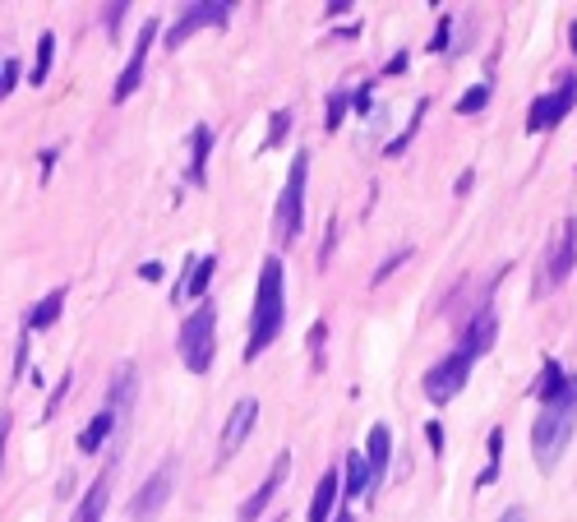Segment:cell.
<instances>
[{
    "instance_id": "cell-1",
    "label": "cell",
    "mask_w": 577,
    "mask_h": 522,
    "mask_svg": "<svg viewBox=\"0 0 577 522\" xmlns=\"http://www.w3.org/2000/svg\"><path fill=\"white\" fill-rule=\"evenodd\" d=\"M287 324V268L282 259L268 255L259 264V287H254V310H250V342H245V361L268 352Z\"/></svg>"
},
{
    "instance_id": "cell-2",
    "label": "cell",
    "mask_w": 577,
    "mask_h": 522,
    "mask_svg": "<svg viewBox=\"0 0 577 522\" xmlns=\"http://www.w3.org/2000/svg\"><path fill=\"white\" fill-rule=\"evenodd\" d=\"M176 352H181V361H185V370L190 375H208L213 370V356H217V305L208 301H199L185 315V324H181V338H176Z\"/></svg>"
},
{
    "instance_id": "cell-3",
    "label": "cell",
    "mask_w": 577,
    "mask_h": 522,
    "mask_svg": "<svg viewBox=\"0 0 577 522\" xmlns=\"http://www.w3.org/2000/svg\"><path fill=\"white\" fill-rule=\"evenodd\" d=\"M573 430H577V402L541 407V416L531 421V453H536V467H541V472H554V462L568 453Z\"/></svg>"
},
{
    "instance_id": "cell-4",
    "label": "cell",
    "mask_w": 577,
    "mask_h": 522,
    "mask_svg": "<svg viewBox=\"0 0 577 522\" xmlns=\"http://www.w3.org/2000/svg\"><path fill=\"white\" fill-rule=\"evenodd\" d=\"M305 185H310V153H296L287 171V185H282V199H277L273 213V231L277 245H296V236L305 231Z\"/></svg>"
},
{
    "instance_id": "cell-5",
    "label": "cell",
    "mask_w": 577,
    "mask_h": 522,
    "mask_svg": "<svg viewBox=\"0 0 577 522\" xmlns=\"http://www.w3.org/2000/svg\"><path fill=\"white\" fill-rule=\"evenodd\" d=\"M471 370H476V361H471V356L462 352V347H453V352H448L444 361H434L430 370H425V379H421L425 398H430L434 407H448V402H453L457 393L467 389Z\"/></svg>"
},
{
    "instance_id": "cell-6",
    "label": "cell",
    "mask_w": 577,
    "mask_h": 522,
    "mask_svg": "<svg viewBox=\"0 0 577 522\" xmlns=\"http://www.w3.org/2000/svg\"><path fill=\"white\" fill-rule=\"evenodd\" d=\"M573 107H577V74H559V79H554V88H545L541 98L531 102V111H527V134L554 130V125L564 121Z\"/></svg>"
},
{
    "instance_id": "cell-7",
    "label": "cell",
    "mask_w": 577,
    "mask_h": 522,
    "mask_svg": "<svg viewBox=\"0 0 577 522\" xmlns=\"http://www.w3.org/2000/svg\"><path fill=\"white\" fill-rule=\"evenodd\" d=\"M231 10H236L231 0H199V5H185V10L176 14V24H167L162 42H167V47H185V37L204 33V28H227Z\"/></svg>"
},
{
    "instance_id": "cell-8",
    "label": "cell",
    "mask_w": 577,
    "mask_h": 522,
    "mask_svg": "<svg viewBox=\"0 0 577 522\" xmlns=\"http://www.w3.org/2000/svg\"><path fill=\"white\" fill-rule=\"evenodd\" d=\"M157 37H162V24H157V19H148V24L139 28V37H134V51H130V61H125L121 79H116V88H111V102H116V107H121V102H130L134 93H139V84H144L148 51H153Z\"/></svg>"
},
{
    "instance_id": "cell-9",
    "label": "cell",
    "mask_w": 577,
    "mask_h": 522,
    "mask_svg": "<svg viewBox=\"0 0 577 522\" xmlns=\"http://www.w3.org/2000/svg\"><path fill=\"white\" fill-rule=\"evenodd\" d=\"M254 425H259V398H241L227 412V421H222V435H217V467L241 453V444L250 439Z\"/></svg>"
},
{
    "instance_id": "cell-10",
    "label": "cell",
    "mask_w": 577,
    "mask_h": 522,
    "mask_svg": "<svg viewBox=\"0 0 577 522\" xmlns=\"http://www.w3.org/2000/svg\"><path fill=\"white\" fill-rule=\"evenodd\" d=\"M577 268V213L559 227V236H554L550 255H545V278H541V292H550V287H564L568 273Z\"/></svg>"
},
{
    "instance_id": "cell-11",
    "label": "cell",
    "mask_w": 577,
    "mask_h": 522,
    "mask_svg": "<svg viewBox=\"0 0 577 522\" xmlns=\"http://www.w3.org/2000/svg\"><path fill=\"white\" fill-rule=\"evenodd\" d=\"M171 486H176V467L171 462H162L153 476H148L144 486L134 490V499H130V518L134 522H153L157 513H162V504L171 499Z\"/></svg>"
},
{
    "instance_id": "cell-12",
    "label": "cell",
    "mask_w": 577,
    "mask_h": 522,
    "mask_svg": "<svg viewBox=\"0 0 577 522\" xmlns=\"http://www.w3.org/2000/svg\"><path fill=\"white\" fill-rule=\"evenodd\" d=\"M536 402L541 407H559V402H577V375H568L559 361H545L541 365V379L531 384Z\"/></svg>"
},
{
    "instance_id": "cell-13",
    "label": "cell",
    "mask_w": 577,
    "mask_h": 522,
    "mask_svg": "<svg viewBox=\"0 0 577 522\" xmlns=\"http://www.w3.org/2000/svg\"><path fill=\"white\" fill-rule=\"evenodd\" d=\"M287 472H291V449H282V453H277V458H273V467H268L264 486H259V490H254V495L241 504V522H259V513H264L268 504H273V495H277V490H282V481H287Z\"/></svg>"
},
{
    "instance_id": "cell-14",
    "label": "cell",
    "mask_w": 577,
    "mask_h": 522,
    "mask_svg": "<svg viewBox=\"0 0 577 522\" xmlns=\"http://www.w3.org/2000/svg\"><path fill=\"white\" fill-rule=\"evenodd\" d=\"M388 462H393V430L384 421L370 425V435H365V467H370V495L384 486L388 476Z\"/></svg>"
},
{
    "instance_id": "cell-15",
    "label": "cell",
    "mask_w": 577,
    "mask_h": 522,
    "mask_svg": "<svg viewBox=\"0 0 577 522\" xmlns=\"http://www.w3.org/2000/svg\"><path fill=\"white\" fill-rule=\"evenodd\" d=\"M494 338H499V319H494L490 301H485L481 310L471 315V324L462 328V342H457V347H462V352H467L471 361H481V356H485V352H490V347H494Z\"/></svg>"
},
{
    "instance_id": "cell-16",
    "label": "cell",
    "mask_w": 577,
    "mask_h": 522,
    "mask_svg": "<svg viewBox=\"0 0 577 522\" xmlns=\"http://www.w3.org/2000/svg\"><path fill=\"white\" fill-rule=\"evenodd\" d=\"M111 481H116V458H111V467H102V472L93 476V486L84 490V499H79V509H74V522H102V518H107Z\"/></svg>"
},
{
    "instance_id": "cell-17",
    "label": "cell",
    "mask_w": 577,
    "mask_h": 522,
    "mask_svg": "<svg viewBox=\"0 0 577 522\" xmlns=\"http://www.w3.org/2000/svg\"><path fill=\"white\" fill-rule=\"evenodd\" d=\"M217 273V255H204V259H194L190 273H181V282L171 287V301L185 305V301H204L208 296V282H213Z\"/></svg>"
},
{
    "instance_id": "cell-18",
    "label": "cell",
    "mask_w": 577,
    "mask_h": 522,
    "mask_svg": "<svg viewBox=\"0 0 577 522\" xmlns=\"http://www.w3.org/2000/svg\"><path fill=\"white\" fill-rule=\"evenodd\" d=\"M337 499H342V472H337V467H328V472L319 476V486H314V499H310V522H333Z\"/></svg>"
},
{
    "instance_id": "cell-19",
    "label": "cell",
    "mask_w": 577,
    "mask_h": 522,
    "mask_svg": "<svg viewBox=\"0 0 577 522\" xmlns=\"http://www.w3.org/2000/svg\"><path fill=\"white\" fill-rule=\"evenodd\" d=\"M208 158H213V130H208V125H194V130H190V162H185V181L204 185L208 181Z\"/></svg>"
},
{
    "instance_id": "cell-20",
    "label": "cell",
    "mask_w": 577,
    "mask_h": 522,
    "mask_svg": "<svg viewBox=\"0 0 577 522\" xmlns=\"http://www.w3.org/2000/svg\"><path fill=\"white\" fill-rule=\"evenodd\" d=\"M65 287H51L47 296H37V305L28 310V319H24V328L28 333H47V328H56V319L65 315Z\"/></svg>"
},
{
    "instance_id": "cell-21",
    "label": "cell",
    "mask_w": 577,
    "mask_h": 522,
    "mask_svg": "<svg viewBox=\"0 0 577 522\" xmlns=\"http://www.w3.org/2000/svg\"><path fill=\"white\" fill-rule=\"evenodd\" d=\"M134 389H139V370H134L130 361H121L116 370H111V384H107V407L116 416H125V407H130Z\"/></svg>"
},
{
    "instance_id": "cell-22",
    "label": "cell",
    "mask_w": 577,
    "mask_h": 522,
    "mask_svg": "<svg viewBox=\"0 0 577 522\" xmlns=\"http://www.w3.org/2000/svg\"><path fill=\"white\" fill-rule=\"evenodd\" d=\"M116 425H121V416L111 412V407H102V412H93V421L79 430V453H102V444H107L111 435H116Z\"/></svg>"
},
{
    "instance_id": "cell-23",
    "label": "cell",
    "mask_w": 577,
    "mask_h": 522,
    "mask_svg": "<svg viewBox=\"0 0 577 522\" xmlns=\"http://www.w3.org/2000/svg\"><path fill=\"white\" fill-rule=\"evenodd\" d=\"M370 495V467L365 453H347V472H342V499H365Z\"/></svg>"
},
{
    "instance_id": "cell-24",
    "label": "cell",
    "mask_w": 577,
    "mask_h": 522,
    "mask_svg": "<svg viewBox=\"0 0 577 522\" xmlns=\"http://www.w3.org/2000/svg\"><path fill=\"white\" fill-rule=\"evenodd\" d=\"M51 61H56V33H42V37H37V56H33V65H28V84H33V88L47 84Z\"/></svg>"
},
{
    "instance_id": "cell-25",
    "label": "cell",
    "mask_w": 577,
    "mask_h": 522,
    "mask_svg": "<svg viewBox=\"0 0 577 522\" xmlns=\"http://www.w3.org/2000/svg\"><path fill=\"white\" fill-rule=\"evenodd\" d=\"M499 462H504V425H494L490 430V462H485V472L476 476V490H485V486L499 481Z\"/></svg>"
},
{
    "instance_id": "cell-26",
    "label": "cell",
    "mask_w": 577,
    "mask_h": 522,
    "mask_svg": "<svg viewBox=\"0 0 577 522\" xmlns=\"http://www.w3.org/2000/svg\"><path fill=\"white\" fill-rule=\"evenodd\" d=\"M347 111H351V93L347 88H337L333 98H328V107H324V130L328 134L342 130V125H347Z\"/></svg>"
},
{
    "instance_id": "cell-27",
    "label": "cell",
    "mask_w": 577,
    "mask_h": 522,
    "mask_svg": "<svg viewBox=\"0 0 577 522\" xmlns=\"http://www.w3.org/2000/svg\"><path fill=\"white\" fill-rule=\"evenodd\" d=\"M490 93H494L490 84H471L467 93L457 98V116H476V111H485L490 107Z\"/></svg>"
},
{
    "instance_id": "cell-28",
    "label": "cell",
    "mask_w": 577,
    "mask_h": 522,
    "mask_svg": "<svg viewBox=\"0 0 577 522\" xmlns=\"http://www.w3.org/2000/svg\"><path fill=\"white\" fill-rule=\"evenodd\" d=\"M125 14H130V5H125V0H116V5H102V28H107L111 37H121Z\"/></svg>"
},
{
    "instance_id": "cell-29",
    "label": "cell",
    "mask_w": 577,
    "mask_h": 522,
    "mask_svg": "<svg viewBox=\"0 0 577 522\" xmlns=\"http://www.w3.org/2000/svg\"><path fill=\"white\" fill-rule=\"evenodd\" d=\"M407 259H411V245H407V250H393V255H388L384 264H379V273H374V278H370V287H379V282H388V278H393V273H397V268L407 264Z\"/></svg>"
},
{
    "instance_id": "cell-30",
    "label": "cell",
    "mask_w": 577,
    "mask_h": 522,
    "mask_svg": "<svg viewBox=\"0 0 577 522\" xmlns=\"http://www.w3.org/2000/svg\"><path fill=\"white\" fill-rule=\"evenodd\" d=\"M287 130H291V111L282 107V111H273V125H268V139H264V148H277L282 139H287Z\"/></svg>"
},
{
    "instance_id": "cell-31",
    "label": "cell",
    "mask_w": 577,
    "mask_h": 522,
    "mask_svg": "<svg viewBox=\"0 0 577 522\" xmlns=\"http://www.w3.org/2000/svg\"><path fill=\"white\" fill-rule=\"evenodd\" d=\"M19 74H24V65L14 61V56H10V61H0V102H5V98L14 93V84H19Z\"/></svg>"
},
{
    "instance_id": "cell-32",
    "label": "cell",
    "mask_w": 577,
    "mask_h": 522,
    "mask_svg": "<svg viewBox=\"0 0 577 522\" xmlns=\"http://www.w3.org/2000/svg\"><path fill=\"white\" fill-rule=\"evenodd\" d=\"M324 338H328V324L319 319V324L310 328V356H314V370H324Z\"/></svg>"
},
{
    "instance_id": "cell-33",
    "label": "cell",
    "mask_w": 577,
    "mask_h": 522,
    "mask_svg": "<svg viewBox=\"0 0 577 522\" xmlns=\"http://www.w3.org/2000/svg\"><path fill=\"white\" fill-rule=\"evenodd\" d=\"M74 389V375H65L61 384H56V393H51V402H47V416H42V421H51V416L61 412V402H65V393Z\"/></svg>"
},
{
    "instance_id": "cell-34",
    "label": "cell",
    "mask_w": 577,
    "mask_h": 522,
    "mask_svg": "<svg viewBox=\"0 0 577 522\" xmlns=\"http://www.w3.org/2000/svg\"><path fill=\"white\" fill-rule=\"evenodd\" d=\"M425 439H430V449L444 458V444H448V439H444V425H439V421H425Z\"/></svg>"
},
{
    "instance_id": "cell-35",
    "label": "cell",
    "mask_w": 577,
    "mask_h": 522,
    "mask_svg": "<svg viewBox=\"0 0 577 522\" xmlns=\"http://www.w3.org/2000/svg\"><path fill=\"white\" fill-rule=\"evenodd\" d=\"M448 33H453V19H439V28H434V37H430V51H444L448 47Z\"/></svg>"
},
{
    "instance_id": "cell-36",
    "label": "cell",
    "mask_w": 577,
    "mask_h": 522,
    "mask_svg": "<svg viewBox=\"0 0 577 522\" xmlns=\"http://www.w3.org/2000/svg\"><path fill=\"white\" fill-rule=\"evenodd\" d=\"M10 430H14V416L0 412V467H5V444H10Z\"/></svg>"
},
{
    "instance_id": "cell-37",
    "label": "cell",
    "mask_w": 577,
    "mask_h": 522,
    "mask_svg": "<svg viewBox=\"0 0 577 522\" xmlns=\"http://www.w3.org/2000/svg\"><path fill=\"white\" fill-rule=\"evenodd\" d=\"M370 102H374V84H365L361 93L351 98V107H356V111H361V116H365V111H370Z\"/></svg>"
},
{
    "instance_id": "cell-38",
    "label": "cell",
    "mask_w": 577,
    "mask_h": 522,
    "mask_svg": "<svg viewBox=\"0 0 577 522\" xmlns=\"http://www.w3.org/2000/svg\"><path fill=\"white\" fill-rule=\"evenodd\" d=\"M407 65H411V56H407V51H397L393 61L384 65V74H402V70H407Z\"/></svg>"
},
{
    "instance_id": "cell-39",
    "label": "cell",
    "mask_w": 577,
    "mask_h": 522,
    "mask_svg": "<svg viewBox=\"0 0 577 522\" xmlns=\"http://www.w3.org/2000/svg\"><path fill=\"white\" fill-rule=\"evenodd\" d=\"M471 185H476V171H462V176H457V185H453V190H457V195H467Z\"/></svg>"
},
{
    "instance_id": "cell-40",
    "label": "cell",
    "mask_w": 577,
    "mask_h": 522,
    "mask_svg": "<svg viewBox=\"0 0 577 522\" xmlns=\"http://www.w3.org/2000/svg\"><path fill=\"white\" fill-rule=\"evenodd\" d=\"M324 10L337 19V14H351V10H356V5H351V0H333V5H324Z\"/></svg>"
},
{
    "instance_id": "cell-41",
    "label": "cell",
    "mask_w": 577,
    "mask_h": 522,
    "mask_svg": "<svg viewBox=\"0 0 577 522\" xmlns=\"http://www.w3.org/2000/svg\"><path fill=\"white\" fill-rule=\"evenodd\" d=\"M139 278H144V282H157V278H162V264H144V268H139Z\"/></svg>"
},
{
    "instance_id": "cell-42",
    "label": "cell",
    "mask_w": 577,
    "mask_h": 522,
    "mask_svg": "<svg viewBox=\"0 0 577 522\" xmlns=\"http://www.w3.org/2000/svg\"><path fill=\"white\" fill-rule=\"evenodd\" d=\"M56 158H61L56 148H47V153H42V176H51V167H56Z\"/></svg>"
},
{
    "instance_id": "cell-43",
    "label": "cell",
    "mask_w": 577,
    "mask_h": 522,
    "mask_svg": "<svg viewBox=\"0 0 577 522\" xmlns=\"http://www.w3.org/2000/svg\"><path fill=\"white\" fill-rule=\"evenodd\" d=\"M499 522H527V513H522V509H504V518H499Z\"/></svg>"
},
{
    "instance_id": "cell-44",
    "label": "cell",
    "mask_w": 577,
    "mask_h": 522,
    "mask_svg": "<svg viewBox=\"0 0 577 522\" xmlns=\"http://www.w3.org/2000/svg\"><path fill=\"white\" fill-rule=\"evenodd\" d=\"M568 37H573V51H577V19H573V28H568Z\"/></svg>"
},
{
    "instance_id": "cell-45",
    "label": "cell",
    "mask_w": 577,
    "mask_h": 522,
    "mask_svg": "<svg viewBox=\"0 0 577 522\" xmlns=\"http://www.w3.org/2000/svg\"><path fill=\"white\" fill-rule=\"evenodd\" d=\"M333 522H356V518H351V513H337V518Z\"/></svg>"
}]
</instances>
